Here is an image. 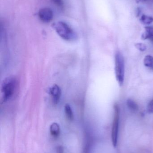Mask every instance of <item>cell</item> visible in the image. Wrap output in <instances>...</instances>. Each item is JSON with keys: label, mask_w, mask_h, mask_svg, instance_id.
<instances>
[{"label": "cell", "mask_w": 153, "mask_h": 153, "mask_svg": "<svg viewBox=\"0 0 153 153\" xmlns=\"http://www.w3.org/2000/svg\"><path fill=\"white\" fill-rule=\"evenodd\" d=\"M53 27L59 36L64 40L72 41L77 39V34L66 22L62 21L55 22Z\"/></svg>", "instance_id": "obj_1"}, {"label": "cell", "mask_w": 153, "mask_h": 153, "mask_svg": "<svg viewBox=\"0 0 153 153\" xmlns=\"http://www.w3.org/2000/svg\"><path fill=\"white\" fill-rule=\"evenodd\" d=\"M16 85L17 80L14 76H8L3 81L1 92L3 102L9 100L13 96Z\"/></svg>", "instance_id": "obj_2"}, {"label": "cell", "mask_w": 153, "mask_h": 153, "mask_svg": "<svg viewBox=\"0 0 153 153\" xmlns=\"http://www.w3.org/2000/svg\"><path fill=\"white\" fill-rule=\"evenodd\" d=\"M115 73L117 81L121 86L125 78V61L123 56L119 52L115 56Z\"/></svg>", "instance_id": "obj_3"}, {"label": "cell", "mask_w": 153, "mask_h": 153, "mask_svg": "<svg viewBox=\"0 0 153 153\" xmlns=\"http://www.w3.org/2000/svg\"><path fill=\"white\" fill-rule=\"evenodd\" d=\"M115 115L112 126L111 138L113 146L116 147L117 146L119 128V108L117 104L114 106Z\"/></svg>", "instance_id": "obj_4"}, {"label": "cell", "mask_w": 153, "mask_h": 153, "mask_svg": "<svg viewBox=\"0 0 153 153\" xmlns=\"http://www.w3.org/2000/svg\"><path fill=\"white\" fill-rule=\"evenodd\" d=\"M39 18L44 22H49L53 19L54 17L53 11L50 8L45 7L39 10Z\"/></svg>", "instance_id": "obj_5"}, {"label": "cell", "mask_w": 153, "mask_h": 153, "mask_svg": "<svg viewBox=\"0 0 153 153\" xmlns=\"http://www.w3.org/2000/svg\"><path fill=\"white\" fill-rule=\"evenodd\" d=\"M49 94L52 97V100L54 104H57L61 96V90L57 85H52L49 90Z\"/></svg>", "instance_id": "obj_6"}, {"label": "cell", "mask_w": 153, "mask_h": 153, "mask_svg": "<svg viewBox=\"0 0 153 153\" xmlns=\"http://www.w3.org/2000/svg\"><path fill=\"white\" fill-rule=\"evenodd\" d=\"M142 38L144 39H149L153 43V27H146L145 31L143 34Z\"/></svg>", "instance_id": "obj_7"}, {"label": "cell", "mask_w": 153, "mask_h": 153, "mask_svg": "<svg viewBox=\"0 0 153 153\" xmlns=\"http://www.w3.org/2000/svg\"><path fill=\"white\" fill-rule=\"evenodd\" d=\"M50 132L52 136L54 137H57L60 133L59 125L57 123H53L50 126Z\"/></svg>", "instance_id": "obj_8"}, {"label": "cell", "mask_w": 153, "mask_h": 153, "mask_svg": "<svg viewBox=\"0 0 153 153\" xmlns=\"http://www.w3.org/2000/svg\"><path fill=\"white\" fill-rule=\"evenodd\" d=\"M144 65L147 68L153 70V57L152 56L147 55L144 60Z\"/></svg>", "instance_id": "obj_9"}, {"label": "cell", "mask_w": 153, "mask_h": 153, "mask_svg": "<svg viewBox=\"0 0 153 153\" xmlns=\"http://www.w3.org/2000/svg\"><path fill=\"white\" fill-rule=\"evenodd\" d=\"M65 112L67 118L70 120H72L73 119L74 115L72 108L69 104H66L64 107Z\"/></svg>", "instance_id": "obj_10"}, {"label": "cell", "mask_w": 153, "mask_h": 153, "mask_svg": "<svg viewBox=\"0 0 153 153\" xmlns=\"http://www.w3.org/2000/svg\"><path fill=\"white\" fill-rule=\"evenodd\" d=\"M127 104L129 109L131 110L132 111H136L138 110V105L133 100L128 99L127 101Z\"/></svg>", "instance_id": "obj_11"}, {"label": "cell", "mask_w": 153, "mask_h": 153, "mask_svg": "<svg viewBox=\"0 0 153 153\" xmlns=\"http://www.w3.org/2000/svg\"><path fill=\"white\" fill-rule=\"evenodd\" d=\"M140 20L143 24L149 25L153 22V18L151 16L144 14L142 15V17L140 18Z\"/></svg>", "instance_id": "obj_12"}, {"label": "cell", "mask_w": 153, "mask_h": 153, "mask_svg": "<svg viewBox=\"0 0 153 153\" xmlns=\"http://www.w3.org/2000/svg\"><path fill=\"white\" fill-rule=\"evenodd\" d=\"M136 47L138 50L142 51V52H143L146 49V46L144 44H142V43H138V44H137L136 45Z\"/></svg>", "instance_id": "obj_13"}, {"label": "cell", "mask_w": 153, "mask_h": 153, "mask_svg": "<svg viewBox=\"0 0 153 153\" xmlns=\"http://www.w3.org/2000/svg\"><path fill=\"white\" fill-rule=\"evenodd\" d=\"M147 111L149 113H153V100L150 101L147 106Z\"/></svg>", "instance_id": "obj_14"}, {"label": "cell", "mask_w": 153, "mask_h": 153, "mask_svg": "<svg viewBox=\"0 0 153 153\" xmlns=\"http://www.w3.org/2000/svg\"><path fill=\"white\" fill-rule=\"evenodd\" d=\"M51 1L56 5L59 6V7H62L63 4V0H51Z\"/></svg>", "instance_id": "obj_15"}, {"label": "cell", "mask_w": 153, "mask_h": 153, "mask_svg": "<svg viewBox=\"0 0 153 153\" xmlns=\"http://www.w3.org/2000/svg\"><path fill=\"white\" fill-rule=\"evenodd\" d=\"M148 0H136V1L137 3H143L147 1Z\"/></svg>", "instance_id": "obj_16"}]
</instances>
